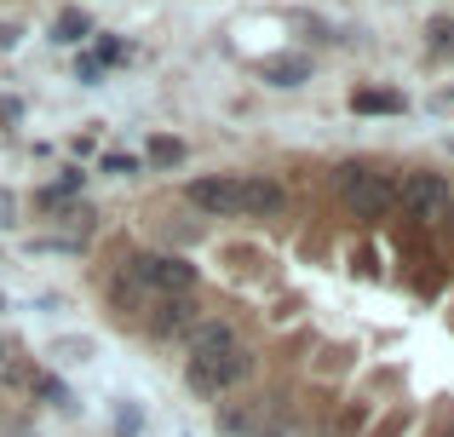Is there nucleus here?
<instances>
[{
	"instance_id": "nucleus-1",
	"label": "nucleus",
	"mask_w": 454,
	"mask_h": 437,
	"mask_svg": "<svg viewBox=\"0 0 454 437\" xmlns=\"http://www.w3.org/2000/svg\"><path fill=\"white\" fill-rule=\"evenodd\" d=\"M184 202L201 207L207 219H259L282 207V184L265 173H213V179H190Z\"/></svg>"
},
{
	"instance_id": "nucleus-2",
	"label": "nucleus",
	"mask_w": 454,
	"mask_h": 437,
	"mask_svg": "<svg viewBox=\"0 0 454 437\" xmlns=\"http://www.w3.org/2000/svg\"><path fill=\"white\" fill-rule=\"evenodd\" d=\"M340 196L356 219H386L397 214V179L380 168H345L340 173Z\"/></svg>"
},
{
	"instance_id": "nucleus-3",
	"label": "nucleus",
	"mask_w": 454,
	"mask_h": 437,
	"mask_svg": "<svg viewBox=\"0 0 454 437\" xmlns=\"http://www.w3.org/2000/svg\"><path fill=\"white\" fill-rule=\"evenodd\" d=\"M247 374H254V351L231 346V351H213V357H190L184 380H190V392H201V397H224L231 386H242Z\"/></svg>"
},
{
	"instance_id": "nucleus-4",
	"label": "nucleus",
	"mask_w": 454,
	"mask_h": 437,
	"mask_svg": "<svg viewBox=\"0 0 454 437\" xmlns=\"http://www.w3.org/2000/svg\"><path fill=\"white\" fill-rule=\"evenodd\" d=\"M449 202H454V184L443 179V173H409V179H397V207L409 219H420V224H432V219H443L449 214Z\"/></svg>"
},
{
	"instance_id": "nucleus-5",
	"label": "nucleus",
	"mask_w": 454,
	"mask_h": 437,
	"mask_svg": "<svg viewBox=\"0 0 454 437\" xmlns=\"http://www.w3.org/2000/svg\"><path fill=\"white\" fill-rule=\"evenodd\" d=\"M133 282H138V288H155V293L167 300V293H190V282H196V270H190L184 259L138 254V259H133Z\"/></svg>"
},
{
	"instance_id": "nucleus-6",
	"label": "nucleus",
	"mask_w": 454,
	"mask_h": 437,
	"mask_svg": "<svg viewBox=\"0 0 454 437\" xmlns=\"http://www.w3.org/2000/svg\"><path fill=\"white\" fill-rule=\"evenodd\" d=\"M236 328L231 323H190V357H213V351H231Z\"/></svg>"
},
{
	"instance_id": "nucleus-7",
	"label": "nucleus",
	"mask_w": 454,
	"mask_h": 437,
	"mask_svg": "<svg viewBox=\"0 0 454 437\" xmlns=\"http://www.w3.org/2000/svg\"><path fill=\"white\" fill-rule=\"evenodd\" d=\"M155 334H184L190 323H196V300H190V293H167L161 305H155Z\"/></svg>"
},
{
	"instance_id": "nucleus-8",
	"label": "nucleus",
	"mask_w": 454,
	"mask_h": 437,
	"mask_svg": "<svg viewBox=\"0 0 454 437\" xmlns=\"http://www.w3.org/2000/svg\"><path fill=\"white\" fill-rule=\"evenodd\" d=\"M259 75H265L270 87H300V81H310V64H305V58H294V52H282V58H265Z\"/></svg>"
},
{
	"instance_id": "nucleus-9",
	"label": "nucleus",
	"mask_w": 454,
	"mask_h": 437,
	"mask_svg": "<svg viewBox=\"0 0 454 437\" xmlns=\"http://www.w3.org/2000/svg\"><path fill=\"white\" fill-rule=\"evenodd\" d=\"M351 110L356 115H397L403 92H351Z\"/></svg>"
},
{
	"instance_id": "nucleus-10",
	"label": "nucleus",
	"mask_w": 454,
	"mask_h": 437,
	"mask_svg": "<svg viewBox=\"0 0 454 437\" xmlns=\"http://www.w3.org/2000/svg\"><path fill=\"white\" fill-rule=\"evenodd\" d=\"M87 29H92L87 12H64V18H58V35H52V41H81Z\"/></svg>"
},
{
	"instance_id": "nucleus-11",
	"label": "nucleus",
	"mask_w": 454,
	"mask_h": 437,
	"mask_svg": "<svg viewBox=\"0 0 454 437\" xmlns=\"http://www.w3.org/2000/svg\"><path fill=\"white\" fill-rule=\"evenodd\" d=\"M426 35H432V52H449L454 58V18H432V29H426Z\"/></svg>"
},
{
	"instance_id": "nucleus-12",
	"label": "nucleus",
	"mask_w": 454,
	"mask_h": 437,
	"mask_svg": "<svg viewBox=\"0 0 454 437\" xmlns=\"http://www.w3.org/2000/svg\"><path fill=\"white\" fill-rule=\"evenodd\" d=\"M178 156H184V144H178V138H155V144H150V161H161V168H173Z\"/></svg>"
},
{
	"instance_id": "nucleus-13",
	"label": "nucleus",
	"mask_w": 454,
	"mask_h": 437,
	"mask_svg": "<svg viewBox=\"0 0 454 437\" xmlns=\"http://www.w3.org/2000/svg\"><path fill=\"white\" fill-rule=\"evenodd\" d=\"M104 173H138V161L133 156H110V161H104Z\"/></svg>"
},
{
	"instance_id": "nucleus-14",
	"label": "nucleus",
	"mask_w": 454,
	"mask_h": 437,
	"mask_svg": "<svg viewBox=\"0 0 454 437\" xmlns=\"http://www.w3.org/2000/svg\"><path fill=\"white\" fill-rule=\"evenodd\" d=\"M443 219H449V224H454V202H449V214H443Z\"/></svg>"
},
{
	"instance_id": "nucleus-15",
	"label": "nucleus",
	"mask_w": 454,
	"mask_h": 437,
	"mask_svg": "<svg viewBox=\"0 0 454 437\" xmlns=\"http://www.w3.org/2000/svg\"><path fill=\"white\" fill-rule=\"evenodd\" d=\"M449 150H454V138H449Z\"/></svg>"
}]
</instances>
